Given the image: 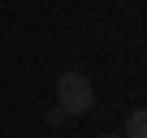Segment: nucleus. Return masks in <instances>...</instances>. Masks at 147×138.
I'll return each instance as SVG.
<instances>
[{
	"label": "nucleus",
	"mask_w": 147,
	"mask_h": 138,
	"mask_svg": "<svg viewBox=\"0 0 147 138\" xmlns=\"http://www.w3.org/2000/svg\"><path fill=\"white\" fill-rule=\"evenodd\" d=\"M56 99L65 112H91L95 108V86L87 74H78V69H65V74L56 78Z\"/></svg>",
	"instance_id": "1"
},
{
	"label": "nucleus",
	"mask_w": 147,
	"mask_h": 138,
	"mask_svg": "<svg viewBox=\"0 0 147 138\" xmlns=\"http://www.w3.org/2000/svg\"><path fill=\"white\" fill-rule=\"evenodd\" d=\"M121 138H147V108H134L125 117V134Z\"/></svg>",
	"instance_id": "2"
},
{
	"label": "nucleus",
	"mask_w": 147,
	"mask_h": 138,
	"mask_svg": "<svg viewBox=\"0 0 147 138\" xmlns=\"http://www.w3.org/2000/svg\"><path fill=\"white\" fill-rule=\"evenodd\" d=\"M65 121H69L65 108H52V112H48V125H65Z\"/></svg>",
	"instance_id": "3"
},
{
	"label": "nucleus",
	"mask_w": 147,
	"mask_h": 138,
	"mask_svg": "<svg viewBox=\"0 0 147 138\" xmlns=\"http://www.w3.org/2000/svg\"><path fill=\"white\" fill-rule=\"evenodd\" d=\"M100 138H121V134H100Z\"/></svg>",
	"instance_id": "4"
}]
</instances>
